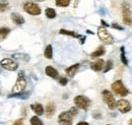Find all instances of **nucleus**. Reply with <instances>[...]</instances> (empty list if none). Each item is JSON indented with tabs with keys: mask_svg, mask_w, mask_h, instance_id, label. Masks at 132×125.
I'll return each mask as SVG.
<instances>
[{
	"mask_svg": "<svg viewBox=\"0 0 132 125\" xmlns=\"http://www.w3.org/2000/svg\"><path fill=\"white\" fill-rule=\"evenodd\" d=\"M102 96H103V100L105 101V103L108 105V107L110 109L113 110L117 107V103H116L115 101V98H114L113 95L111 94V92H109L108 90H105V91H103Z\"/></svg>",
	"mask_w": 132,
	"mask_h": 125,
	"instance_id": "1",
	"label": "nucleus"
},
{
	"mask_svg": "<svg viewBox=\"0 0 132 125\" xmlns=\"http://www.w3.org/2000/svg\"><path fill=\"white\" fill-rule=\"evenodd\" d=\"M112 90L114 91L115 94L119 95L121 97H125V96H127L128 93H129L128 90L124 87V84H123V82L121 80H116L115 82H113Z\"/></svg>",
	"mask_w": 132,
	"mask_h": 125,
	"instance_id": "2",
	"label": "nucleus"
},
{
	"mask_svg": "<svg viewBox=\"0 0 132 125\" xmlns=\"http://www.w3.org/2000/svg\"><path fill=\"white\" fill-rule=\"evenodd\" d=\"M26 87H27V80L24 78L23 73L20 72L18 74V76H17L16 82H15L12 91H13V93H20V92H22L26 89Z\"/></svg>",
	"mask_w": 132,
	"mask_h": 125,
	"instance_id": "3",
	"label": "nucleus"
},
{
	"mask_svg": "<svg viewBox=\"0 0 132 125\" xmlns=\"http://www.w3.org/2000/svg\"><path fill=\"white\" fill-rule=\"evenodd\" d=\"M23 10L32 15H39L41 14V8L39 7L38 4L34 3V2H27L23 5Z\"/></svg>",
	"mask_w": 132,
	"mask_h": 125,
	"instance_id": "4",
	"label": "nucleus"
},
{
	"mask_svg": "<svg viewBox=\"0 0 132 125\" xmlns=\"http://www.w3.org/2000/svg\"><path fill=\"white\" fill-rule=\"evenodd\" d=\"M98 36H99L100 40L105 43V44H112L113 43V38L112 36L109 34V32L107 31L105 28L100 27L98 29Z\"/></svg>",
	"mask_w": 132,
	"mask_h": 125,
	"instance_id": "5",
	"label": "nucleus"
},
{
	"mask_svg": "<svg viewBox=\"0 0 132 125\" xmlns=\"http://www.w3.org/2000/svg\"><path fill=\"white\" fill-rule=\"evenodd\" d=\"M72 119H73V115L71 114L70 111L62 112L58 116V122L60 125H72Z\"/></svg>",
	"mask_w": 132,
	"mask_h": 125,
	"instance_id": "6",
	"label": "nucleus"
},
{
	"mask_svg": "<svg viewBox=\"0 0 132 125\" xmlns=\"http://www.w3.org/2000/svg\"><path fill=\"white\" fill-rule=\"evenodd\" d=\"M74 104L80 109L86 110L90 105V100L84 96H76L74 98Z\"/></svg>",
	"mask_w": 132,
	"mask_h": 125,
	"instance_id": "7",
	"label": "nucleus"
},
{
	"mask_svg": "<svg viewBox=\"0 0 132 125\" xmlns=\"http://www.w3.org/2000/svg\"><path fill=\"white\" fill-rule=\"evenodd\" d=\"M0 65L3 68H5L6 70H9V71H14V70H16L17 67H18L17 63L14 62L10 58H4V59H2L0 61Z\"/></svg>",
	"mask_w": 132,
	"mask_h": 125,
	"instance_id": "8",
	"label": "nucleus"
},
{
	"mask_svg": "<svg viewBox=\"0 0 132 125\" xmlns=\"http://www.w3.org/2000/svg\"><path fill=\"white\" fill-rule=\"evenodd\" d=\"M117 108L121 113H127L131 110V104L126 100H120L117 103Z\"/></svg>",
	"mask_w": 132,
	"mask_h": 125,
	"instance_id": "9",
	"label": "nucleus"
},
{
	"mask_svg": "<svg viewBox=\"0 0 132 125\" xmlns=\"http://www.w3.org/2000/svg\"><path fill=\"white\" fill-rule=\"evenodd\" d=\"M123 20L125 24H131V13H130V9L128 6H126V4L123 6Z\"/></svg>",
	"mask_w": 132,
	"mask_h": 125,
	"instance_id": "10",
	"label": "nucleus"
},
{
	"mask_svg": "<svg viewBox=\"0 0 132 125\" xmlns=\"http://www.w3.org/2000/svg\"><path fill=\"white\" fill-rule=\"evenodd\" d=\"M78 68H79V64H78V63H76V64H73V65H71L70 67L66 68L65 72L67 73V75H68V76L73 77V76H74V74L76 73V71H77V69H78Z\"/></svg>",
	"mask_w": 132,
	"mask_h": 125,
	"instance_id": "11",
	"label": "nucleus"
},
{
	"mask_svg": "<svg viewBox=\"0 0 132 125\" xmlns=\"http://www.w3.org/2000/svg\"><path fill=\"white\" fill-rule=\"evenodd\" d=\"M59 33H60L61 35H67V36H71V37H73V38H78V39H80V40H81V44H83V42H84V40H85V37H81V36L75 34L74 32L67 31V30H60Z\"/></svg>",
	"mask_w": 132,
	"mask_h": 125,
	"instance_id": "12",
	"label": "nucleus"
},
{
	"mask_svg": "<svg viewBox=\"0 0 132 125\" xmlns=\"http://www.w3.org/2000/svg\"><path fill=\"white\" fill-rule=\"evenodd\" d=\"M45 72H46V74L48 76H50V77L52 78L58 77V71L54 67H52V66H47L46 69H45Z\"/></svg>",
	"mask_w": 132,
	"mask_h": 125,
	"instance_id": "13",
	"label": "nucleus"
},
{
	"mask_svg": "<svg viewBox=\"0 0 132 125\" xmlns=\"http://www.w3.org/2000/svg\"><path fill=\"white\" fill-rule=\"evenodd\" d=\"M104 61L102 60V59H99V60H97V61H95L94 63H92V69L93 70H95V71H101L102 69H103V67H104Z\"/></svg>",
	"mask_w": 132,
	"mask_h": 125,
	"instance_id": "14",
	"label": "nucleus"
},
{
	"mask_svg": "<svg viewBox=\"0 0 132 125\" xmlns=\"http://www.w3.org/2000/svg\"><path fill=\"white\" fill-rule=\"evenodd\" d=\"M31 108L37 115H43L44 114V107L41 104H33V105H31Z\"/></svg>",
	"mask_w": 132,
	"mask_h": 125,
	"instance_id": "15",
	"label": "nucleus"
},
{
	"mask_svg": "<svg viewBox=\"0 0 132 125\" xmlns=\"http://www.w3.org/2000/svg\"><path fill=\"white\" fill-rule=\"evenodd\" d=\"M11 18H12V20H13V22L15 25L19 26V25L24 24V18L20 15V14H18V13H12L11 14Z\"/></svg>",
	"mask_w": 132,
	"mask_h": 125,
	"instance_id": "16",
	"label": "nucleus"
},
{
	"mask_svg": "<svg viewBox=\"0 0 132 125\" xmlns=\"http://www.w3.org/2000/svg\"><path fill=\"white\" fill-rule=\"evenodd\" d=\"M105 49L103 47H100L97 51H95V52H93L92 54H90V57L92 58H97V57H100V56H102V55H104L105 54Z\"/></svg>",
	"mask_w": 132,
	"mask_h": 125,
	"instance_id": "17",
	"label": "nucleus"
},
{
	"mask_svg": "<svg viewBox=\"0 0 132 125\" xmlns=\"http://www.w3.org/2000/svg\"><path fill=\"white\" fill-rule=\"evenodd\" d=\"M44 54H45V57H46L47 59H52V57H53V49H52V46H51V45H48V46L46 47Z\"/></svg>",
	"mask_w": 132,
	"mask_h": 125,
	"instance_id": "18",
	"label": "nucleus"
},
{
	"mask_svg": "<svg viewBox=\"0 0 132 125\" xmlns=\"http://www.w3.org/2000/svg\"><path fill=\"white\" fill-rule=\"evenodd\" d=\"M9 33H10V30L8 28H0V40H4Z\"/></svg>",
	"mask_w": 132,
	"mask_h": 125,
	"instance_id": "19",
	"label": "nucleus"
},
{
	"mask_svg": "<svg viewBox=\"0 0 132 125\" xmlns=\"http://www.w3.org/2000/svg\"><path fill=\"white\" fill-rule=\"evenodd\" d=\"M55 3L59 7H67L70 4V0H55Z\"/></svg>",
	"mask_w": 132,
	"mask_h": 125,
	"instance_id": "20",
	"label": "nucleus"
},
{
	"mask_svg": "<svg viewBox=\"0 0 132 125\" xmlns=\"http://www.w3.org/2000/svg\"><path fill=\"white\" fill-rule=\"evenodd\" d=\"M15 97L19 98V99H27L29 97V93H21L20 92V93H14V94L8 96V98H15Z\"/></svg>",
	"mask_w": 132,
	"mask_h": 125,
	"instance_id": "21",
	"label": "nucleus"
},
{
	"mask_svg": "<svg viewBox=\"0 0 132 125\" xmlns=\"http://www.w3.org/2000/svg\"><path fill=\"white\" fill-rule=\"evenodd\" d=\"M45 14L48 18H55L56 17V11L53 9V8H47L45 10Z\"/></svg>",
	"mask_w": 132,
	"mask_h": 125,
	"instance_id": "22",
	"label": "nucleus"
},
{
	"mask_svg": "<svg viewBox=\"0 0 132 125\" xmlns=\"http://www.w3.org/2000/svg\"><path fill=\"white\" fill-rule=\"evenodd\" d=\"M8 9V2L7 0H0V11L4 12Z\"/></svg>",
	"mask_w": 132,
	"mask_h": 125,
	"instance_id": "23",
	"label": "nucleus"
},
{
	"mask_svg": "<svg viewBox=\"0 0 132 125\" xmlns=\"http://www.w3.org/2000/svg\"><path fill=\"white\" fill-rule=\"evenodd\" d=\"M31 125H44L43 122L40 120V118L38 116H34L31 118Z\"/></svg>",
	"mask_w": 132,
	"mask_h": 125,
	"instance_id": "24",
	"label": "nucleus"
},
{
	"mask_svg": "<svg viewBox=\"0 0 132 125\" xmlns=\"http://www.w3.org/2000/svg\"><path fill=\"white\" fill-rule=\"evenodd\" d=\"M120 51H121V60H122V62H123V64L127 65V64H128V61H127V59H126V57H125V50H124V47L120 48Z\"/></svg>",
	"mask_w": 132,
	"mask_h": 125,
	"instance_id": "25",
	"label": "nucleus"
},
{
	"mask_svg": "<svg viewBox=\"0 0 132 125\" xmlns=\"http://www.w3.org/2000/svg\"><path fill=\"white\" fill-rule=\"evenodd\" d=\"M47 113H48V115H52L53 113H54V111H55V106L53 105V104H49L48 106H47Z\"/></svg>",
	"mask_w": 132,
	"mask_h": 125,
	"instance_id": "26",
	"label": "nucleus"
},
{
	"mask_svg": "<svg viewBox=\"0 0 132 125\" xmlns=\"http://www.w3.org/2000/svg\"><path fill=\"white\" fill-rule=\"evenodd\" d=\"M67 82H68V79L65 77H60L59 78V83L61 84V85H66L67 84Z\"/></svg>",
	"mask_w": 132,
	"mask_h": 125,
	"instance_id": "27",
	"label": "nucleus"
},
{
	"mask_svg": "<svg viewBox=\"0 0 132 125\" xmlns=\"http://www.w3.org/2000/svg\"><path fill=\"white\" fill-rule=\"evenodd\" d=\"M112 67H113V62H112L111 60H109V61L107 62V67H106V69H105V72L109 71V70H110Z\"/></svg>",
	"mask_w": 132,
	"mask_h": 125,
	"instance_id": "28",
	"label": "nucleus"
},
{
	"mask_svg": "<svg viewBox=\"0 0 132 125\" xmlns=\"http://www.w3.org/2000/svg\"><path fill=\"white\" fill-rule=\"evenodd\" d=\"M13 125H23V121H22V119H18V120H16V121L13 123Z\"/></svg>",
	"mask_w": 132,
	"mask_h": 125,
	"instance_id": "29",
	"label": "nucleus"
},
{
	"mask_svg": "<svg viewBox=\"0 0 132 125\" xmlns=\"http://www.w3.org/2000/svg\"><path fill=\"white\" fill-rule=\"evenodd\" d=\"M69 111L71 112V114H72L73 116H75V115L77 114V109H76V108H71V109L69 110Z\"/></svg>",
	"mask_w": 132,
	"mask_h": 125,
	"instance_id": "30",
	"label": "nucleus"
},
{
	"mask_svg": "<svg viewBox=\"0 0 132 125\" xmlns=\"http://www.w3.org/2000/svg\"><path fill=\"white\" fill-rule=\"evenodd\" d=\"M77 125H88L87 122H84V121H81V122H78Z\"/></svg>",
	"mask_w": 132,
	"mask_h": 125,
	"instance_id": "31",
	"label": "nucleus"
},
{
	"mask_svg": "<svg viewBox=\"0 0 132 125\" xmlns=\"http://www.w3.org/2000/svg\"><path fill=\"white\" fill-rule=\"evenodd\" d=\"M128 125H132V118L129 120V124H128Z\"/></svg>",
	"mask_w": 132,
	"mask_h": 125,
	"instance_id": "32",
	"label": "nucleus"
},
{
	"mask_svg": "<svg viewBox=\"0 0 132 125\" xmlns=\"http://www.w3.org/2000/svg\"><path fill=\"white\" fill-rule=\"evenodd\" d=\"M38 1H44V0H38Z\"/></svg>",
	"mask_w": 132,
	"mask_h": 125,
	"instance_id": "33",
	"label": "nucleus"
},
{
	"mask_svg": "<svg viewBox=\"0 0 132 125\" xmlns=\"http://www.w3.org/2000/svg\"><path fill=\"white\" fill-rule=\"evenodd\" d=\"M107 125H110V124H107Z\"/></svg>",
	"mask_w": 132,
	"mask_h": 125,
	"instance_id": "34",
	"label": "nucleus"
}]
</instances>
